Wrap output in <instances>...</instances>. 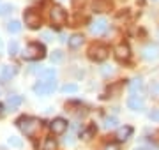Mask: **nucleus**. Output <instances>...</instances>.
Wrapping results in <instances>:
<instances>
[{
    "instance_id": "26",
    "label": "nucleus",
    "mask_w": 159,
    "mask_h": 150,
    "mask_svg": "<svg viewBox=\"0 0 159 150\" xmlns=\"http://www.w3.org/2000/svg\"><path fill=\"white\" fill-rule=\"evenodd\" d=\"M7 51H9V55H11V57H14V55L18 53V42H16V41H11V42H9Z\"/></svg>"
},
{
    "instance_id": "18",
    "label": "nucleus",
    "mask_w": 159,
    "mask_h": 150,
    "mask_svg": "<svg viewBox=\"0 0 159 150\" xmlns=\"http://www.w3.org/2000/svg\"><path fill=\"white\" fill-rule=\"evenodd\" d=\"M21 104H23L21 95H9V99H7V106H9L11 110H14V108H18V106H21Z\"/></svg>"
},
{
    "instance_id": "19",
    "label": "nucleus",
    "mask_w": 159,
    "mask_h": 150,
    "mask_svg": "<svg viewBox=\"0 0 159 150\" xmlns=\"http://www.w3.org/2000/svg\"><path fill=\"white\" fill-rule=\"evenodd\" d=\"M6 29L9 34H18L20 30H21V23L18 21V20H12V21H9V23L6 25Z\"/></svg>"
},
{
    "instance_id": "13",
    "label": "nucleus",
    "mask_w": 159,
    "mask_h": 150,
    "mask_svg": "<svg viewBox=\"0 0 159 150\" xmlns=\"http://www.w3.org/2000/svg\"><path fill=\"white\" fill-rule=\"evenodd\" d=\"M14 74H16V67L14 65H4L2 71H0V81L7 83V81H11V78H14Z\"/></svg>"
},
{
    "instance_id": "22",
    "label": "nucleus",
    "mask_w": 159,
    "mask_h": 150,
    "mask_svg": "<svg viewBox=\"0 0 159 150\" xmlns=\"http://www.w3.org/2000/svg\"><path fill=\"white\" fill-rule=\"evenodd\" d=\"M50 60H51V64H58V62H62V60H64V53L60 51V50L53 51V53L50 55Z\"/></svg>"
},
{
    "instance_id": "30",
    "label": "nucleus",
    "mask_w": 159,
    "mask_h": 150,
    "mask_svg": "<svg viewBox=\"0 0 159 150\" xmlns=\"http://www.w3.org/2000/svg\"><path fill=\"white\" fill-rule=\"evenodd\" d=\"M102 74L104 76H110V74H113V67H111V65H104V67H102Z\"/></svg>"
},
{
    "instance_id": "3",
    "label": "nucleus",
    "mask_w": 159,
    "mask_h": 150,
    "mask_svg": "<svg viewBox=\"0 0 159 150\" xmlns=\"http://www.w3.org/2000/svg\"><path fill=\"white\" fill-rule=\"evenodd\" d=\"M55 88H57V81H37L32 90H34L35 95H39V97H46V95H50L51 92H55Z\"/></svg>"
},
{
    "instance_id": "10",
    "label": "nucleus",
    "mask_w": 159,
    "mask_h": 150,
    "mask_svg": "<svg viewBox=\"0 0 159 150\" xmlns=\"http://www.w3.org/2000/svg\"><path fill=\"white\" fill-rule=\"evenodd\" d=\"M142 55H143V58H145V60L154 62V60H157V58H159V48L156 46V44H147V46L143 48Z\"/></svg>"
},
{
    "instance_id": "6",
    "label": "nucleus",
    "mask_w": 159,
    "mask_h": 150,
    "mask_svg": "<svg viewBox=\"0 0 159 150\" xmlns=\"http://www.w3.org/2000/svg\"><path fill=\"white\" fill-rule=\"evenodd\" d=\"M90 34L96 35V37H99V35H104L106 34V30H108V21L104 20V18H97V20H94L90 23Z\"/></svg>"
},
{
    "instance_id": "24",
    "label": "nucleus",
    "mask_w": 159,
    "mask_h": 150,
    "mask_svg": "<svg viewBox=\"0 0 159 150\" xmlns=\"http://www.w3.org/2000/svg\"><path fill=\"white\" fill-rule=\"evenodd\" d=\"M12 11H14L12 4H2V6H0V16H7V14H11Z\"/></svg>"
},
{
    "instance_id": "27",
    "label": "nucleus",
    "mask_w": 159,
    "mask_h": 150,
    "mask_svg": "<svg viewBox=\"0 0 159 150\" xmlns=\"http://www.w3.org/2000/svg\"><path fill=\"white\" fill-rule=\"evenodd\" d=\"M94 133H96V126H90L87 131H83V133H81V138H83V139H89Z\"/></svg>"
},
{
    "instance_id": "12",
    "label": "nucleus",
    "mask_w": 159,
    "mask_h": 150,
    "mask_svg": "<svg viewBox=\"0 0 159 150\" xmlns=\"http://www.w3.org/2000/svg\"><path fill=\"white\" fill-rule=\"evenodd\" d=\"M115 57H117V60H120V62H127L131 58V50L127 44H119V46L115 48Z\"/></svg>"
},
{
    "instance_id": "21",
    "label": "nucleus",
    "mask_w": 159,
    "mask_h": 150,
    "mask_svg": "<svg viewBox=\"0 0 159 150\" xmlns=\"http://www.w3.org/2000/svg\"><path fill=\"white\" fill-rule=\"evenodd\" d=\"M43 150H57V139L55 138H46L43 143Z\"/></svg>"
},
{
    "instance_id": "4",
    "label": "nucleus",
    "mask_w": 159,
    "mask_h": 150,
    "mask_svg": "<svg viewBox=\"0 0 159 150\" xmlns=\"http://www.w3.org/2000/svg\"><path fill=\"white\" fill-rule=\"evenodd\" d=\"M108 55H110V50L106 46H102V44H94L89 50V57L92 60H96V62H104L108 58Z\"/></svg>"
},
{
    "instance_id": "31",
    "label": "nucleus",
    "mask_w": 159,
    "mask_h": 150,
    "mask_svg": "<svg viewBox=\"0 0 159 150\" xmlns=\"http://www.w3.org/2000/svg\"><path fill=\"white\" fill-rule=\"evenodd\" d=\"M43 39L44 41H53V35H51L50 32H44V34H43Z\"/></svg>"
},
{
    "instance_id": "8",
    "label": "nucleus",
    "mask_w": 159,
    "mask_h": 150,
    "mask_svg": "<svg viewBox=\"0 0 159 150\" xmlns=\"http://www.w3.org/2000/svg\"><path fill=\"white\" fill-rule=\"evenodd\" d=\"M50 129H51V133L53 134H64L66 131H67V120H64V118H53L50 124Z\"/></svg>"
},
{
    "instance_id": "7",
    "label": "nucleus",
    "mask_w": 159,
    "mask_h": 150,
    "mask_svg": "<svg viewBox=\"0 0 159 150\" xmlns=\"http://www.w3.org/2000/svg\"><path fill=\"white\" fill-rule=\"evenodd\" d=\"M50 20L53 25H64L66 20H67V14H66V11L60 6H53L50 11Z\"/></svg>"
},
{
    "instance_id": "16",
    "label": "nucleus",
    "mask_w": 159,
    "mask_h": 150,
    "mask_svg": "<svg viewBox=\"0 0 159 150\" xmlns=\"http://www.w3.org/2000/svg\"><path fill=\"white\" fill-rule=\"evenodd\" d=\"M67 44H69V48H73V50L80 48L81 44H83V35H81V34H74V35H71V37L67 39Z\"/></svg>"
},
{
    "instance_id": "1",
    "label": "nucleus",
    "mask_w": 159,
    "mask_h": 150,
    "mask_svg": "<svg viewBox=\"0 0 159 150\" xmlns=\"http://www.w3.org/2000/svg\"><path fill=\"white\" fill-rule=\"evenodd\" d=\"M16 127L21 133H25V136H34L35 131L41 129V122L34 117H20L16 120Z\"/></svg>"
},
{
    "instance_id": "5",
    "label": "nucleus",
    "mask_w": 159,
    "mask_h": 150,
    "mask_svg": "<svg viewBox=\"0 0 159 150\" xmlns=\"http://www.w3.org/2000/svg\"><path fill=\"white\" fill-rule=\"evenodd\" d=\"M23 20H25V25H27L29 29H32V30L41 29V23H43L39 12H35L34 9H27L25 14H23Z\"/></svg>"
},
{
    "instance_id": "14",
    "label": "nucleus",
    "mask_w": 159,
    "mask_h": 150,
    "mask_svg": "<svg viewBox=\"0 0 159 150\" xmlns=\"http://www.w3.org/2000/svg\"><path fill=\"white\" fill-rule=\"evenodd\" d=\"M143 90V80L142 78H133L129 81V92L131 95H140V92Z\"/></svg>"
},
{
    "instance_id": "20",
    "label": "nucleus",
    "mask_w": 159,
    "mask_h": 150,
    "mask_svg": "<svg viewBox=\"0 0 159 150\" xmlns=\"http://www.w3.org/2000/svg\"><path fill=\"white\" fill-rule=\"evenodd\" d=\"M60 92L62 94H76L78 92V85H74V83H66L60 87Z\"/></svg>"
},
{
    "instance_id": "34",
    "label": "nucleus",
    "mask_w": 159,
    "mask_h": 150,
    "mask_svg": "<svg viewBox=\"0 0 159 150\" xmlns=\"http://www.w3.org/2000/svg\"><path fill=\"white\" fill-rule=\"evenodd\" d=\"M2 110H4V106H2V104H0V113H2Z\"/></svg>"
},
{
    "instance_id": "2",
    "label": "nucleus",
    "mask_w": 159,
    "mask_h": 150,
    "mask_svg": "<svg viewBox=\"0 0 159 150\" xmlns=\"http://www.w3.org/2000/svg\"><path fill=\"white\" fill-rule=\"evenodd\" d=\"M23 58L25 60H30V62H34V60H41V58H44L46 55V50L43 44L39 42H30L29 46L25 48V51L21 53Z\"/></svg>"
},
{
    "instance_id": "25",
    "label": "nucleus",
    "mask_w": 159,
    "mask_h": 150,
    "mask_svg": "<svg viewBox=\"0 0 159 150\" xmlns=\"http://www.w3.org/2000/svg\"><path fill=\"white\" fill-rule=\"evenodd\" d=\"M117 124H119V120L115 117H106L104 118V127L106 129H113V127H117Z\"/></svg>"
},
{
    "instance_id": "15",
    "label": "nucleus",
    "mask_w": 159,
    "mask_h": 150,
    "mask_svg": "<svg viewBox=\"0 0 159 150\" xmlns=\"http://www.w3.org/2000/svg\"><path fill=\"white\" fill-rule=\"evenodd\" d=\"M131 134H133V127L124 126V127H120L119 131H117V139H119V141H125V139L131 138Z\"/></svg>"
},
{
    "instance_id": "11",
    "label": "nucleus",
    "mask_w": 159,
    "mask_h": 150,
    "mask_svg": "<svg viewBox=\"0 0 159 150\" xmlns=\"http://www.w3.org/2000/svg\"><path fill=\"white\" fill-rule=\"evenodd\" d=\"M127 108L133 111H142L145 108V101H143L142 95H131L127 99Z\"/></svg>"
},
{
    "instance_id": "9",
    "label": "nucleus",
    "mask_w": 159,
    "mask_h": 150,
    "mask_svg": "<svg viewBox=\"0 0 159 150\" xmlns=\"http://www.w3.org/2000/svg\"><path fill=\"white\" fill-rule=\"evenodd\" d=\"M113 2L111 0H94L92 2V11L94 12H108L111 11Z\"/></svg>"
},
{
    "instance_id": "32",
    "label": "nucleus",
    "mask_w": 159,
    "mask_h": 150,
    "mask_svg": "<svg viewBox=\"0 0 159 150\" xmlns=\"http://www.w3.org/2000/svg\"><path fill=\"white\" fill-rule=\"evenodd\" d=\"M104 150H117V147H115V145H110V147H106Z\"/></svg>"
},
{
    "instance_id": "23",
    "label": "nucleus",
    "mask_w": 159,
    "mask_h": 150,
    "mask_svg": "<svg viewBox=\"0 0 159 150\" xmlns=\"http://www.w3.org/2000/svg\"><path fill=\"white\" fill-rule=\"evenodd\" d=\"M7 143H9V147H14V148H20L23 145L21 138H18V136H11V138H7Z\"/></svg>"
},
{
    "instance_id": "17",
    "label": "nucleus",
    "mask_w": 159,
    "mask_h": 150,
    "mask_svg": "<svg viewBox=\"0 0 159 150\" xmlns=\"http://www.w3.org/2000/svg\"><path fill=\"white\" fill-rule=\"evenodd\" d=\"M39 78L43 81H53L57 78V73H55V69H41Z\"/></svg>"
},
{
    "instance_id": "29",
    "label": "nucleus",
    "mask_w": 159,
    "mask_h": 150,
    "mask_svg": "<svg viewBox=\"0 0 159 150\" xmlns=\"http://www.w3.org/2000/svg\"><path fill=\"white\" fill-rule=\"evenodd\" d=\"M150 92H152V95H157L159 97V81H156V83L150 85Z\"/></svg>"
},
{
    "instance_id": "35",
    "label": "nucleus",
    "mask_w": 159,
    "mask_h": 150,
    "mask_svg": "<svg viewBox=\"0 0 159 150\" xmlns=\"http://www.w3.org/2000/svg\"><path fill=\"white\" fill-rule=\"evenodd\" d=\"M154 2H159V0H154Z\"/></svg>"
},
{
    "instance_id": "28",
    "label": "nucleus",
    "mask_w": 159,
    "mask_h": 150,
    "mask_svg": "<svg viewBox=\"0 0 159 150\" xmlns=\"http://www.w3.org/2000/svg\"><path fill=\"white\" fill-rule=\"evenodd\" d=\"M148 118L152 122H159V110H152L148 111Z\"/></svg>"
},
{
    "instance_id": "33",
    "label": "nucleus",
    "mask_w": 159,
    "mask_h": 150,
    "mask_svg": "<svg viewBox=\"0 0 159 150\" xmlns=\"http://www.w3.org/2000/svg\"><path fill=\"white\" fill-rule=\"evenodd\" d=\"M4 51V44H2V39H0V53Z\"/></svg>"
}]
</instances>
